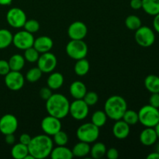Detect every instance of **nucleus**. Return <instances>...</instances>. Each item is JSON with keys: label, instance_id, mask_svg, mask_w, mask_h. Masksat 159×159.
<instances>
[{"label": "nucleus", "instance_id": "25", "mask_svg": "<svg viewBox=\"0 0 159 159\" xmlns=\"http://www.w3.org/2000/svg\"><path fill=\"white\" fill-rule=\"evenodd\" d=\"M28 154V146L20 142L16 144L11 149V155L12 158L15 159H24Z\"/></svg>", "mask_w": 159, "mask_h": 159}, {"label": "nucleus", "instance_id": "16", "mask_svg": "<svg viewBox=\"0 0 159 159\" xmlns=\"http://www.w3.org/2000/svg\"><path fill=\"white\" fill-rule=\"evenodd\" d=\"M54 45L52 39L48 36H41L34 40V47L39 53L43 54V53L48 52L51 51Z\"/></svg>", "mask_w": 159, "mask_h": 159}, {"label": "nucleus", "instance_id": "37", "mask_svg": "<svg viewBox=\"0 0 159 159\" xmlns=\"http://www.w3.org/2000/svg\"><path fill=\"white\" fill-rule=\"evenodd\" d=\"M82 99L85 101V103L89 107H90V106H94L97 103L98 100H99V96H98L97 93L95 92H87Z\"/></svg>", "mask_w": 159, "mask_h": 159}, {"label": "nucleus", "instance_id": "23", "mask_svg": "<svg viewBox=\"0 0 159 159\" xmlns=\"http://www.w3.org/2000/svg\"><path fill=\"white\" fill-rule=\"evenodd\" d=\"M144 86L151 93H159V77L149 75L144 79Z\"/></svg>", "mask_w": 159, "mask_h": 159}, {"label": "nucleus", "instance_id": "9", "mask_svg": "<svg viewBox=\"0 0 159 159\" xmlns=\"http://www.w3.org/2000/svg\"><path fill=\"white\" fill-rule=\"evenodd\" d=\"M6 20L9 26L13 28L23 27L26 21V15L23 9L14 7L9 9L6 14Z\"/></svg>", "mask_w": 159, "mask_h": 159}, {"label": "nucleus", "instance_id": "39", "mask_svg": "<svg viewBox=\"0 0 159 159\" xmlns=\"http://www.w3.org/2000/svg\"><path fill=\"white\" fill-rule=\"evenodd\" d=\"M51 95H52V93L49 87H43L40 90V96L41 97V99H44V100H48L51 97Z\"/></svg>", "mask_w": 159, "mask_h": 159}, {"label": "nucleus", "instance_id": "13", "mask_svg": "<svg viewBox=\"0 0 159 159\" xmlns=\"http://www.w3.org/2000/svg\"><path fill=\"white\" fill-rule=\"evenodd\" d=\"M18 128V120L12 114H5L0 117V132L6 135L14 134Z\"/></svg>", "mask_w": 159, "mask_h": 159}, {"label": "nucleus", "instance_id": "29", "mask_svg": "<svg viewBox=\"0 0 159 159\" xmlns=\"http://www.w3.org/2000/svg\"><path fill=\"white\" fill-rule=\"evenodd\" d=\"M12 33L7 29H0V50L7 48L12 43Z\"/></svg>", "mask_w": 159, "mask_h": 159}, {"label": "nucleus", "instance_id": "2", "mask_svg": "<svg viewBox=\"0 0 159 159\" xmlns=\"http://www.w3.org/2000/svg\"><path fill=\"white\" fill-rule=\"evenodd\" d=\"M70 102L67 97L60 93H54L46 100V110L48 114L58 119H63L69 113Z\"/></svg>", "mask_w": 159, "mask_h": 159}, {"label": "nucleus", "instance_id": "10", "mask_svg": "<svg viewBox=\"0 0 159 159\" xmlns=\"http://www.w3.org/2000/svg\"><path fill=\"white\" fill-rule=\"evenodd\" d=\"M89 113V106L83 99H75L70 103L69 113L76 120H82L88 116Z\"/></svg>", "mask_w": 159, "mask_h": 159}, {"label": "nucleus", "instance_id": "30", "mask_svg": "<svg viewBox=\"0 0 159 159\" xmlns=\"http://www.w3.org/2000/svg\"><path fill=\"white\" fill-rule=\"evenodd\" d=\"M107 120V116L105 112L102 110H97L92 116V123L98 127H101L105 125Z\"/></svg>", "mask_w": 159, "mask_h": 159}, {"label": "nucleus", "instance_id": "22", "mask_svg": "<svg viewBox=\"0 0 159 159\" xmlns=\"http://www.w3.org/2000/svg\"><path fill=\"white\" fill-rule=\"evenodd\" d=\"M143 10L150 16H156L159 13V0H142Z\"/></svg>", "mask_w": 159, "mask_h": 159}, {"label": "nucleus", "instance_id": "1", "mask_svg": "<svg viewBox=\"0 0 159 159\" xmlns=\"http://www.w3.org/2000/svg\"><path fill=\"white\" fill-rule=\"evenodd\" d=\"M54 141L47 134L34 137L28 144L29 153L35 159H43L50 156L53 149Z\"/></svg>", "mask_w": 159, "mask_h": 159}, {"label": "nucleus", "instance_id": "4", "mask_svg": "<svg viewBox=\"0 0 159 159\" xmlns=\"http://www.w3.org/2000/svg\"><path fill=\"white\" fill-rule=\"evenodd\" d=\"M139 122L145 127H155L159 123V110L149 105L144 106L138 112Z\"/></svg>", "mask_w": 159, "mask_h": 159}, {"label": "nucleus", "instance_id": "11", "mask_svg": "<svg viewBox=\"0 0 159 159\" xmlns=\"http://www.w3.org/2000/svg\"><path fill=\"white\" fill-rule=\"evenodd\" d=\"M37 67L41 70L43 73H51L55 69L57 64V60L56 56L50 51L43 53L40 55L37 60Z\"/></svg>", "mask_w": 159, "mask_h": 159}, {"label": "nucleus", "instance_id": "3", "mask_svg": "<svg viewBox=\"0 0 159 159\" xmlns=\"http://www.w3.org/2000/svg\"><path fill=\"white\" fill-rule=\"evenodd\" d=\"M127 110L125 99L120 96H112L107 99L104 105V112L107 117L113 120L122 119L124 113Z\"/></svg>", "mask_w": 159, "mask_h": 159}, {"label": "nucleus", "instance_id": "31", "mask_svg": "<svg viewBox=\"0 0 159 159\" xmlns=\"http://www.w3.org/2000/svg\"><path fill=\"white\" fill-rule=\"evenodd\" d=\"M125 25L130 30H137L141 26V20L138 16L130 15L126 18Z\"/></svg>", "mask_w": 159, "mask_h": 159}, {"label": "nucleus", "instance_id": "47", "mask_svg": "<svg viewBox=\"0 0 159 159\" xmlns=\"http://www.w3.org/2000/svg\"><path fill=\"white\" fill-rule=\"evenodd\" d=\"M12 2V0H0V6H9Z\"/></svg>", "mask_w": 159, "mask_h": 159}, {"label": "nucleus", "instance_id": "5", "mask_svg": "<svg viewBox=\"0 0 159 159\" xmlns=\"http://www.w3.org/2000/svg\"><path fill=\"white\" fill-rule=\"evenodd\" d=\"M76 136L80 141L90 144L98 139L99 136V127L93 123H85L81 125L76 131Z\"/></svg>", "mask_w": 159, "mask_h": 159}, {"label": "nucleus", "instance_id": "32", "mask_svg": "<svg viewBox=\"0 0 159 159\" xmlns=\"http://www.w3.org/2000/svg\"><path fill=\"white\" fill-rule=\"evenodd\" d=\"M123 120L125 121L129 125H134L139 122V118H138V113L135 112L134 110H127L124 113V116L122 117Z\"/></svg>", "mask_w": 159, "mask_h": 159}, {"label": "nucleus", "instance_id": "18", "mask_svg": "<svg viewBox=\"0 0 159 159\" xmlns=\"http://www.w3.org/2000/svg\"><path fill=\"white\" fill-rule=\"evenodd\" d=\"M113 134L118 139H124L130 134V125L122 120H116L113 127Z\"/></svg>", "mask_w": 159, "mask_h": 159}, {"label": "nucleus", "instance_id": "34", "mask_svg": "<svg viewBox=\"0 0 159 159\" xmlns=\"http://www.w3.org/2000/svg\"><path fill=\"white\" fill-rule=\"evenodd\" d=\"M42 74H43V72L38 67L37 68H33L26 72V79L30 82H36L40 80Z\"/></svg>", "mask_w": 159, "mask_h": 159}, {"label": "nucleus", "instance_id": "45", "mask_svg": "<svg viewBox=\"0 0 159 159\" xmlns=\"http://www.w3.org/2000/svg\"><path fill=\"white\" fill-rule=\"evenodd\" d=\"M153 27L154 30L159 34V13L155 16L153 20Z\"/></svg>", "mask_w": 159, "mask_h": 159}, {"label": "nucleus", "instance_id": "40", "mask_svg": "<svg viewBox=\"0 0 159 159\" xmlns=\"http://www.w3.org/2000/svg\"><path fill=\"white\" fill-rule=\"evenodd\" d=\"M149 104L155 108H159V93H152L149 99Z\"/></svg>", "mask_w": 159, "mask_h": 159}, {"label": "nucleus", "instance_id": "49", "mask_svg": "<svg viewBox=\"0 0 159 159\" xmlns=\"http://www.w3.org/2000/svg\"><path fill=\"white\" fill-rule=\"evenodd\" d=\"M24 159H35V158H34V156H33V155H31L29 153L26 157H25Z\"/></svg>", "mask_w": 159, "mask_h": 159}, {"label": "nucleus", "instance_id": "50", "mask_svg": "<svg viewBox=\"0 0 159 159\" xmlns=\"http://www.w3.org/2000/svg\"><path fill=\"white\" fill-rule=\"evenodd\" d=\"M156 152H158L159 153V142L157 144V146H156Z\"/></svg>", "mask_w": 159, "mask_h": 159}, {"label": "nucleus", "instance_id": "44", "mask_svg": "<svg viewBox=\"0 0 159 159\" xmlns=\"http://www.w3.org/2000/svg\"><path fill=\"white\" fill-rule=\"evenodd\" d=\"M5 141L8 144H13L15 143L16 138L13 134H9L5 135Z\"/></svg>", "mask_w": 159, "mask_h": 159}, {"label": "nucleus", "instance_id": "20", "mask_svg": "<svg viewBox=\"0 0 159 159\" xmlns=\"http://www.w3.org/2000/svg\"><path fill=\"white\" fill-rule=\"evenodd\" d=\"M52 159H71L73 158V154L71 150L65 146H57L53 148L50 155Z\"/></svg>", "mask_w": 159, "mask_h": 159}, {"label": "nucleus", "instance_id": "27", "mask_svg": "<svg viewBox=\"0 0 159 159\" xmlns=\"http://www.w3.org/2000/svg\"><path fill=\"white\" fill-rule=\"evenodd\" d=\"M90 68L89 62L88 60L85 58L77 60L75 65V72L79 76H84L89 72Z\"/></svg>", "mask_w": 159, "mask_h": 159}, {"label": "nucleus", "instance_id": "19", "mask_svg": "<svg viewBox=\"0 0 159 159\" xmlns=\"http://www.w3.org/2000/svg\"><path fill=\"white\" fill-rule=\"evenodd\" d=\"M69 92L73 98L75 99H82L87 93V89L83 82L81 81H75L70 85Z\"/></svg>", "mask_w": 159, "mask_h": 159}, {"label": "nucleus", "instance_id": "12", "mask_svg": "<svg viewBox=\"0 0 159 159\" xmlns=\"http://www.w3.org/2000/svg\"><path fill=\"white\" fill-rule=\"evenodd\" d=\"M5 84L12 91H18L24 85L25 79L19 71H10L5 75Z\"/></svg>", "mask_w": 159, "mask_h": 159}, {"label": "nucleus", "instance_id": "28", "mask_svg": "<svg viewBox=\"0 0 159 159\" xmlns=\"http://www.w3.org/2000/svg\"><path fill=\"white\" fill-rule=\"evenodd\" d=\"M107 153V148L106 145L102 142H97L90 148L89 154L92 158L94 159L102 158Z\"/></svg>", "mask_w": 159, "mask_h": 159}, {"label": "nucleus", "instance_id": "26", "mask_svg": "<svg viewBox=\"0 0 159 159\" xmlns=\"http://www.w3.org/2000/svg\"><path fill=\"white\" fill-rule=\"evenodd\" d=\"M24 57L21 54H13L9 60V65L11 71H19L22 70L25 65Z\"/></svg>", "mask_w": 159, "mask_h": 159}, {"label": "nucleus", "instance_id": "7", "mask_svg": "<svg viewBox=\"0 0 159 159\" xmlns=\"http://www.w3.org/2000/svg\"><path fill=\"white\" fill-rule=\"evenodd\" d=\"M134 38L138 45L142 48H149L155 43V34L153 30L150 27L141 26L135 30Z\"/></svg>", "mask_w": 159, "mask_h": 159}, {"label": "nucleus", "instance_id": "36", "mask_svg": "<svg viewBox=\"0 0 159 159\" xmlns=\"http://www.w3.org/2000/svg\"><path fill=\"white\" fill-rule=\"evenodd\" d=\"M23 27H24L25 30L28 31L31 34H34V33L37 32L40 29V23L36 20H26Z\"/></svg>", "mask_w": 159, "mask_h": 159}, {"label": "nucleus", "instance_id": "15", "mask_svg": "<svg viewBox=\"0 0 159 159\" xmlns=\"http://www.w3.org/2000/svg\"><path fill=\"white\" fill-rule=\"evenodd\" d=\"M88 29L83 22L75 21L71 23L68 29V37L71 40H83L87 35Z\"/></svg>", "mask_w": 159, "mask_h": 159}, {"label": "nucleus", "instance_id": "46", "mask_svg": "<svg viewBox=\"0 0 159 159\" xmlns=\"http://www.w3.org/2000/svg\"><path fill=\"white\" fill-rule=\"evenodd\" d=\"M147 159H159V153L157 152H152L148 155Z\"/></svg>", "mask_w": 159, "mask_h": 159}, {"label": "nucleus", "instance_id": "6", "mask_svg": "<svg viewBox=\"0 0 159 159\" xmlns=\"http://www.w3.org/2000/svg\"><path fill=\"white\" fill-rule=\"evenodd\" d=\"M66 53L74 60L85 58L88 54V46L83 40H71L66 45Z\"/></svg>", "mask_w": 159, "mask_h": 159}, {"label": "nucleus", "instance_id": "33", "mask_svg": "<svg viewBox=\"0 0 159 159\" xmlns=\"http://www.w3.org/2000/svg\"><path fill=\"white\" fill-rule=\"evenodd\" d=\"M23 57L26 61L30 62V63H34L38 60L39 57H40V53L34 47H31V48L25 50Z\"/></svg>", "mask_w": 159, "mask_h": 159}, {"label": "nucleus", "instance_id": "17", "mask_svg": "<svg viewBox=\"0 0 159 159\" xmlns=\"http://www.w3.org/2000/svg\"><path fill=\"white\" fill-rule=\"evenodd\" d=\"M158 139L154 127H146L140 134V141L144 146L153 145L157 142Z\"/></svg>", "mask_w": 159, "mask_h": 159}, {"label": "nucleus", "instance_id": "41", "mask_svg": "<svg viewBox=\"0 0 159 159\" xmlns=\"http://www.w3.org/2000/svg\"><path fill=\"white\" fill-rule=\"evenodd\" d=\"M107 157L108 159H116L119 157V152L114 148H110L108 151H107Z\"/></svg>", "mask_w": 159, "mask_h": 159}, {"label": "nucleus", "instance_id": "8", "mask_svg": "<svg viewBox=\"0 0 159 159\" xmlns=\"http://www.w3.org/2000/svg\"><path fill=\"white\" fill-rule=\"evenodd\" d=\"M35 38L31 33L26 30H21L16 33L12 37V43L14 46L20 50H26L34 45Z\"/></svg>", "mask_w": 159, "mask_h": 159}, {"label": "nucleus", "instance_id": "38", "mask_svg": "<svg viewBox=\"0 0 159 159\" xmlns=\"http://www.w3.org/2000/svg\"><path fill=\"white\" fill-rule=\"evenodd\" d=\"M9 62L6 60H0V75H6L10 71Z\"/></svg>", "mask_w": 159, "mask_h": 159}, {"label": "nucleus", "instance_id": "35", "mask_svg": "<svg viewBox=\"0 0 159 159\" xmlns=\"http://www.w3.org/2000/svg\"><path fill=\"white\" fill-rule=\"evenodd\" d=\"M53 141L57 146H65L68 142V137L65 131L61 130L53 135Z\"/></svg>", "mask_w": 159, "mask_h": 159}, {"label": "nucleus", "instance_id": "21", "mask_svg": "<svg viewBox=\"0 0 159 159\" xmlns=\"http://www.w3.org/2000/svg\"><path fill=\"white\" fill-rule=\"evenodd\" d=\"M47 83L51 89H58L64 84V76L59 72H52L48 77Z\"/></svg>", "mask_w": 159, "mask_h": 159}, {"label": "nucleus", "instance_id": "48", "mask_svg": "<svg viewBox=\"0 0 159 159\" xmlns=\"http://www.w3.org/2000/svg\"><path fill=\"white\" fill-rule=\"evenodd\" d=\"M154 128H155V132H156L157 137H158V138L159 139V123H158V124H157L156 126H155V127H154Z\"/></svg>", "mask_w": 159, "mask_h": 159}, {"label": "nucleus", "instance_id": "24", "mask_svg": "<svg viewBox=\"0 0 159 159\" xmlns=\"http://www.w3.org/2000/svg\"><path fill=\"white\" fill-rule=\"evenodd\" d=\"M90 146L89 143L84 142V141H79L73 147L72 152L73 156L82 158L88 155L90 152Z\"/></svg>", "mask_w": 159, "mask_h": 159}, {"label": "nucleus", "instance_id": "43", "mask_svg": "<svg viewBox=\"0 0 159 159\" xmlns=\"http://www.w3.org/2000/svg\"><path fill=\"white\" fill-rule=\"evenodd\" d=\"M130 6L133 9L138 10L142 8V0H130Z\"/></svg>", "mask_w": 159, "mask_h": 159}, {"label": "nucleus", "instance_id": "42", "mask_svg": "<svg viewBox=\"0 0 159 159\" xmlns=\"http://www.w3.org/2000/svg\"><path fill=\"white\" fill-rule=\"evenodd\" d=\"M31 139H32V138L28 134H22L20 137V142L23 144H26V145H28L30 142Z\"/></svg>", "mask_w": 159, "mask_h": 159}, {"label": "nucleus", "instance_id": "14", "mask_svg": "<svg viewBox=\"0 0 159 159\" xmlns=\"http://www.w3.org/2000/svg\"><path fill=\"white\" fill-rule=\"evenodd\" d=\"M41 128L45 134L53 136L57 132L61 130V123L60 119L49 115L42 120Z\"/></svg>", "mask_w": 159, "mask_h": 159}]
</instances>
